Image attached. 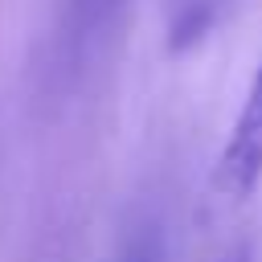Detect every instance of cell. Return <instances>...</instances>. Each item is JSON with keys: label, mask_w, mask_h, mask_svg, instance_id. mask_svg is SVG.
<instances>
[{"label": "cell", "mask_w": 262, "mask_h": 262, "mask_svg": "<svg viewBox=\"0 0 262 262\" xmlns=\"http://www.w3.org/2000/svg\"><path fill=\"white\" fill-rule=\"evenodd\" d=\"M262 180V61L254 70V82L246 90V102L229 127V139L221 147V160H217V172H213V184L242 201L258 188Z\"/></svg>", "instance_id": "cell-1"}, {"label": "cell", "mask_w": 262, "mask_h": 262, "mask_svg": "<svg viewBox=\"0 0 262 262\" xmlns=\"http://www.w3.org/2000/svg\"><path fill=\"white\" fill-rule=\"evenodd\" d=\"M131 262H156V258H151V254H135Z\"/></svg>", "instance_id": "cell-2"}]
</instances>
